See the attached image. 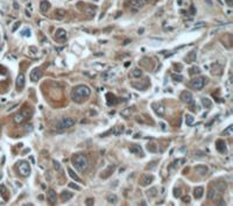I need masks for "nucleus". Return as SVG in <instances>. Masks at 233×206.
<instances>
[{
	"label": "nucleus",
	"instance_id": "f257e3e1",
	"mask_svg": "<svg viewBox=\"0 0 233 206\" xmlns=\"http://www.w3.org/2000/svg\"><path fill=\"white\" fill-rule=\"evenodd\" d=\"M90 94H91V90L88 85H77L72 90L71 99L77 104H81V103H83L84 99L89 98Z\"/></svg>",
	"mask_w": 233,
	"mask_h": 206
},
{
	"label": "nucleus",
	"instance_id": "f03ea898",
	"mask_svg": "<svg viewBox=\"0 0 233 206\" xmlns=\"http://www.w3.org/2000/svg\"><path fill=\"white\" fill-rule=\"evenodd\" d=\"M71 163L75 167V169L79 172H85L89 168V160L88 157L83 154H76L72 156Z\"/></svg>",
	"mask_w": 233,
	"mask_h": 206
},
{
	"label": "nucleus",
	"instance_id": "7ed1b4c3",
	"mask_svg": "<svg viewBox=\"0 0 233 206\" xmlns=\"http://www.w3.org/2000/svg\"><path fill=\"white\" fill-rule=\"evenodd\" d=\"M226 189V183L224 182H219V183H217L215 186L212 185L211 188H210V190H209V199L210 200H215V199H217L220 195L223 193V191Z\"/></svg>",
	"mask_w": 233,
	"mask_h": 206
},
{
	"label": "nucleus",
	"instance_id": "20e7f679",
	"mask_svg": "<svg viewBox=\"0 0 233 206\" xmlns=\"http://www.w3.org/2000/svg\"><path fill=\"white\" fill-rule=\"evenodd\" d=\"M18 168V172L22 177H28L32 172V167L27 161H20L17 165Z\"/></svg>",
	"mask_w": 233,
	"mask_h": 206
},
{
	"label": "nucleus",
	"instance_id": "39448f33",
	"mask_svg": "<svg viewBox=\"0 0 233 206\" xmlns=\"http://www.w3.org/2000/svg\"><path fill=\"white\" fill-rule=\"evenodd\" d=\"M205 84H206V79L204 77H202V76H198V77H195L193 79H191L190 86L196 91H199V90H202L204 88Z\"/></svg>",
	"mask_w": 233,
	"mask_h": 206
},
{
	"label": "nucleus",
	"instance_id": "423d86ee",
	"mask_svg": "<svg viewBox=\"0 0 233 206\" xmlns=\"http://www.w3.org/2000/svg\"><path fill=\"white\" fill-rule=\"evenodd\" d=\"M154 182V176L150 175V174H143L141 176V178L139 179V184L141 186H147V185H150Z\"/></svg>",
	"mask_w": 233,
	"mask_h": 206
},
{
	"label": "nucleus",
	"instance_id": "0eeeda50",
	"mask_svg": "<svg viewBox=\"0 0 233 206\" xmlns=\"http://www.w3.org/2000/svg\"><path fill=\"white\" fill-rule=\"evenodd\" d=\"M126 5L131 8V9H133V11H140L143 6H145V4L141 1V0H127L126 1Z\"/></svg>",
	"mask_w": 233,
	"mask_h": 206
},
{
	"label": "nucleus",
	"instance_id": "6e6552de",
	"mask_svg": "<svg viewBox=\"0 0 233 206\" xmlns=\"http://www.w3.org/2000/svg\"><path fill=\"white\" fill-rule=\"evenodd\" d=\"M139 64H141V66H143L147 70H153V68H154V62L149 57H142L139 61Z\"/></svg>",
	"mask_w": 233,
	"mask_h": 206
},
{
	"label": "nucleus",
	"instance_id": "1a4fd4ad",
	"mask_svg": "<svg viewBox=\"0 0 233 206\" xmlns=\"http://www.w3.org/2000/svg\"><path fill=\"white\" fill-rule=\"evenodd\" d=\"M152 108L153 111H155V113L158 115V116H163L164 115V106L162 103H153L152 104Z\"/></svg>",
	"mask_w": 233,
	"mask_h": 206
},
{
	"label": "nucleus",
	"instance_id": "9d476101",
	"mask_svg": "<svg viewBox=\"0 0 233 206\" xmlns=\"http://www.w3.org/2000/svg\"><path fill=\"white\" fill-rule=\"evenodd\" d=\"M180 99L181 101H183L184 104H191L193 101V97H192V93L189 92V91H183L180 95Z\"/></svg>",
	"mask_w": 233,
	"mask_h": 206
},
{
	"label": "nucleus",
	"instance_id": "9b49d317",
	"mask_svg": "<svg viewBox=\"0 0 233 206\" xmlns=\"http://www.w3.org/2000/svg\"><path fill=\"white\" fill-rule=\"evenodd\" d=\"M42 70L40 69V68H35V69H33L32 71H30V79L33 80V82H39L40 79H41V77H42Z\"/></svg>",
	"mask_w": 233,
	"mask_h": 206
},
{
	"label": "nucleus",
	"instance_id": "f8f14e48",
	"mask_svg": "<svg viewBox=\"0 0 233 206\" xmlns=\"http://www.w3.org/2000/svg\"><path fill=\"white\" fill-rule=\"evenodd\" d=\"M114 171H116V165H108L106 169H104V170L100 172V177L103 179H106L110 176H112Z\"/></svg>",
	"mask_w": 233,
	"mask_h": 206
},
{
	"label": "nucleus",
	"instance_id": "ddd939ff",
	"mask_svg": "<svg viewBox=\"0 0 233 206\" xmlns=\"http://www.w3.org/2000/svg\"><path fill=\"white\" fill-rule=\"evenodd\" d=\"M73 125H75V119H72V118H64L59 122L61 128H70Z\"/></svg>",
	"mask_w": 233,
	"mask_h": 206
},
{
	"label": "nucleus",
	"instance_id": "4468645a",
	"mask_svg": "<svg viewBox=\"0 0 233 206\" xmlns=\"http://www.w3.org/2000/svg\"><path fill=\"white\" fill-rule=\"evenodd\" d=\"M216 148H217V150H218L220 154H226V151H227L226 143H225V141H224L223 139L217 140V142H216Z\"/></svg>",
	"mask_w": 233,
	"mask_h": 206
},
{
	"label": "nucleus",
	"instance_id": "2eb2a0df",
	"mask_svg": "<svg viewBox=\"0 0 233 206\" xmlns=\"http://www.w3.org/2000/svg\"><path fill=\"white\" fill-rule=\"evenodd\" d=\"M24 84H26V78H24L23 74H19V76L17 77V90L18 91H22L24 88Z\"/></svg>",
	"mask_w": 233,
	"mask_h": 206
},
{
	"label": "nucleus",
	"instance_id": "dca6fc26",
	"mask_svg": "<svg viewBox=\"0 0 233 206\" xmlns=\"http://www.w3.org/2000/svg\"><path fill=\"white\" fill-rule=\"evenodd\" d=\"M56 198H57V196H56V192H55V190H53V189H49V190L47 191V200L49 201V204L54 205V204L56 203Z\"/></svg>",
	"mask_w": 233,
	"mask_h": 206
},
{
	"label": "nucleus",
	"instance_id": "f3484780",
	"mask_svg": "<svg viewBox=\"0 0 233 206\" xmlns=\"http://www.w3.org/2000/svg\"><path fill=\"white\" fill-rule=\"evenodd\" d=\"M211 74L216 75V76H220L223 74V65L218 64V63H213L211 65Z\"/></svg>",
	"mask_w": 233,
	"mask_h": 206
},
{
	"label": "nucleus",
	"instance_id": "a211bd4d",
	"mask_svg": "<svg viewBox=\"0 0 233 206\" xmlns=\"http://www.w3.org/2000/svg\"><path fill=\"white\" fill-rule=\"evenodd\" d=\"M195 170L198 175L201 176H205L207 172H209V168L207 165H204V164H199V165H196L195 167Z\"/></svg>",
	"mask_w": 233,
	"mask_h": 206
},
{
	"label": "nucleus",
	"instance_id": "6ab92c4d",
	"mask_svg": "<svg viewBox=\"0 0 233 206\" xmlns=\"http://www.w3.org/2000/svg\"><path fill=\"white\" fill-rule=\"evenodd\" d=\"M204 195V188L203 186H196L193 189V197L196 199H201Z\"/></svg>",
	"mask_w": 233,
	"mask_h": 206
},
{
	"label": "nucleus",
	"instance_id": "aec40b11",
	"mask_svg": "<svg viewBox=\"0 0 233 206\" xmlns=\"http://www.w3.org/2000/svg\"><path fill=\"white\" fill-rule=\"evenodd\" d=\"M196 58H197V50H192V51H190L187 55L184 61L187 63H192V62H195V61H196Z\"/></svg>",
	"mask_w": 233,
	"mask_h": 206
},
{
	"label": "nucleus",
	"instance_id": "412c9836",
	"mask_svg": "<svg viewBox=\"0 0 233 206\" xmlns=\"http://www.w3.org/2000/svg\"><path fill=\"white\" fill-rule=\"evenodd\" d=\"M55 38H56L57 40H61V41L65 40V39H67V32H65L64 29H62V28L57 29V30L55 32Z\"/></svg>",
	"mask_w": 233,
	"mask_h": 206
},
{
	"label": "nucleus",
	"instance_id": "4be33fe9",
	"mask_svg": "<svg viewBox=\"0 0 233 206\" xmlns=\"http://www.w3.org/2000/svg\"><path fill=\"white\" fill-rule=\"evenodd\" d=\"M13 120H14V122L15 124H18V125H21L22 122L24 120H26V114H24L23 112H21V113H18L14 118H13Z\"/></svg>",
	"mask_w": 233,
	"mask_h": 206
},
{
	"label": "nucleus",
	"instance_id": "5701e85b",
	"mask_svg": "<svg viewBox=\"0 0 233 206\" xmlns=\"http://www.w3.org/2000/svg\"><path fill=\"white\" fill-rule=\"evenodd\" d=\"M82 11H83V13L85 15H88V16H94V14H96V8L94 7L86 6V7H84Z\"/></svg>",
	"mask_w": 233,
	"mask_h": 206
},
{
	"label": "nucleus",
	"instance_id": "b1692460",
	"mask_svg": "<svg viewBox=\"0 0 233 206\" xmlns=\"http://www.w3.org/2000/svg\"><path fill=\"white\" fill-rule=\"evenodd\" d=\"M72 197H73V195H72V192H70V191H63L62 193H61V200H62L63 203L70 200Z\"/></svg>",
	"mask_w": 233,
	"mask_h": 206
},
{
	"label": "nucleus",
	"instance_id": "393cba45",
	"mask_svg": "<svg viewBox=\"0 0 233 206\" xmlns=\"http://www.w3.org/2000/svg\"><path fill=\"white\" fill-rule=\"evenodd\" d=\"M49 8H50V4H49L48 1H41L40 4V11L42 14H46L47 12L49 11Z\"/></svg>",
	"mask_w": 233,
	"mask_h": 206
},
{
	"label": "nucleus",
	"instance_id": "a878e982",
	"mask_svg": "<svg viewBox=\"0 0 233 206\" xmlns=\"http://www.w3.org/2000/svg\"><path fill=\"white\" fill-rule=\"evenodd\" d=\"M106 99H107V104L108 105H114V104H117L118 101V99L116 98V95L114 94H112V93H107L106 94Z\"/></svg>",
	"mask_w": 233,
	"mask_h": 206
},
{
	"label": "nucleus",
	"instance_id": "bb28decb",
	"mask_svg": "<svg viewBox=\"0 0 233 206\" xmlns=\"http://www.w3.org/2000/svg\"><path fill=\"white\" fill-rule=\"evenodd\" d=\"M65 11L63 9V8H57L56 9V12H55V16H56V19H58V20H62L63 18H65Z\"/></svg>",
	"mask_w": 233,
	"mask_h": 206
},
{
	"label": "nucleus",
	"instance_id": "cd10ccee",
	"mask_svg": "<svg viewBox=\"0 0 233 206\" xmlns=\"http://www.w3.org/2000/svg\"><path fill=\"white\" fill-rule=\"evenodd\" d=\"M129 151L133 153V154H137V155H141V156H143V153H142V149H141L140 146H132V147L129 148Z\"/></svg>",
	"mask_w": 233,
	"mask_h": 206
},
{
	"label": "nucleus",
	"instance_id": "c85d7f7f",
	"mask_svg": "<svg viewBox=\"0 0 233 206\" xmlns=\"http://www.w3.org/2000/svg\"><path fill=\"white\" fill-rule=\"evenodd\" d=\"M146 195L148 196L149 198H154L157 196V189L156 188H150L149 190H147L146 191Z\"/></svg>",
	"mask_w": 233,
	"mask_h": 206
},
{
	"label": "nucleus",
	"instance_id": "c756f323",
	"mask_svg": "<svg viewBox=\"0 0 233 206\" xmlns=\"http://www.w3.org/2000/svg\"><path fill=\"white\" fill-rule=\"evenodd\" d=\"M120 114H121V116H122V118L128 119V118L131 116V114H132V108H131V107L125 108V110H122V111L120 112Z\"/></svg>",
	"mask_w": 233,
	"mask_h": 206
},
{
	"label": "nucleus",
	"instance_id": "7c9ffc66",
	"mask_svg": "<svg viewBox=\"0 0 233 206\" xmlns=\"http://www.w3.org/2000/svg\"><path fill=\"white\" fill-rule=\"evenodd\" d=\"M202 104H203V106L205 107V108H211V106H212V101L209 99V98H203L202 99Z\"/></svg>",
	"mask_w": 233,
	"mask_h": 206
},
{
	"label": "nucleus",
	"instance_id": "2f4dec72",
	"mask_svg": "<svg viewBox=\"0 0 233 206\" xmlns=\"http://www.w3.org/2000/svg\"><path fill=\"white\" fill-rule=\"evenodd\" d=\"M68 174H69V176L72 178V179H75L76 182H81V178L77 176V174H75L73 172V170L72 169H70V168H68Z\"/></svg>",
	"mask_w": 233,
	"mask_h": 206
},
{
	"label": "nucleus",
	"instance_id": "473e14b6",
	"mask_svg": "<svg viewBox=\"0 0 233 206\" xmlns=\"http://www.w3.org/2000/svg\"><path fill=\"white\" fill-rule=\"evenodd\" d=\"M107 201L110 203V204H113V205H116L117 203H118V198H117V196L116 195H108L107 196Z\"/></svg>",
	"mask_w": 233,
	"mask_h": 206
},
{
	"label": "nucleus",
	"instance_id": "72a5a7b5",
	"mask_svg": "<svg viewBox=\"0 0 233 206\" xmlns=\"http://www.w3.org/2000/svg\"><path fill=\"white\" fill-rule=\"evenodd\" d=\"M132 76H133L134 78H140V77L142 76V71H141L139 68L134 69V70L132 71Z\"/></svg>",
	"mask_w": 233,
	"mask_h": 206
},
{
	"label": "nucleus",
	"instance_id": "f704fd0d",
	"mask_svg": "<svg viewBox=\"0 0 233 206\" xmlns=\"http://www.w3.org/2000/svg\"><path fill=\"white\" fill-rule=\"evenodd\" d=\"M185 121H187V125L192 126L193 122H195V118H193L192 115H190V114H187V115H185Z\"/></svg>",
	"mask_w": 233,
	"mask_h": 206
},
{
	"label": "nucleus",
	"instance_id": "c9c22d12",
	"mask_svg": "<svg viewBox=\"0 0 233 206\" xmlns=\"http://www.w3.org/2000/svg\"><path fill=\"white\" fill-rule=\"evenodd\" d=\"M171 78H173V80H175V82H182L183 80V76L180 75V74H173Z\"/></svg>",
	"mask_w": 233,
	"mask_h": 206
},
{
	"label": "nucleus",
	"instance_id": "e433bc0d",
	"mask_svg": "<svg viewBox=\"0 0 233 206\" xmlns=\"http://www.w3.org/2000/svg\"><path fill=\"white\" fill-rule=\"evenodd\" d=\"M232 128H233V126H230V127H227V128H226V130H224V132L222 133V135H223V136H226V135H231V133H232Z\"/></svg>",
	"mask_w": 233,
	"mask_h": 206
},
{
	"label": "nucleus",
	"instance_id": "4c0bfd02",
	"mask_svg": "<svg viewBox=\"0 0 233 206\" xmlns=\"http://www.w3.org/2000/svg\"><path fill=\"white\" fill-rule=\"evenodd\" d=\"M199 68H197V66H192L190 70H189V72H190V75H195V74H199Z\"/></svg>",
	"mask_w": 233,
	"mask_h": 206
},
{
	"label": "nucleus",
	"instance_id": "58836bf2",
	"mask_svg": "<svg viewBox=\"0 0 233 206\" xmlns=\"http://www.w3.org/2000/svg\"><path fill=\"white\" fill-rule=\"evenodd\" d=\"M174 197L175 198H180L181 197V189L180 188H175L174 189Z\"/></svg>",
	"mask_w": 233,
	"mask_h": 206
},
{
	"label": "nucleus",
	"instance_id": "ea45409f",
	"mask_svg": "<svg viewBox=\"0 0 233 206\" xmlns=\"http://www.w3.org/2000/svg\"><path fill=\"white\" fill-rule=\"evenodd\" d=\"M85 204H86L88 206H91V205L94 204V199L93 198H88L86 200H85Z\"/></svg>",
	"mask_w": 233,
	"mask_h": 206
},
{
	"label": "nucleus",
	"instance_id": "a19ab883",
	"mask_svg": "<svg viewBox=\"0 0 233 206\" xmlns=\"http://www.w3.org/2000/svg\"><path fill=\"white\" fill-rule=\"evenodd\" d=\"M156 164H157V162H156V161L150 162V163H148V165H147V169H154Z\"/></svg>",
	"mask_w": 233,
	"mask_h": 206
},
{
	"label": "nucleus",
	"instance_id": "79ce46f5",
	"mask_svg": "<svg viewBox=\"0 0 233 206\" xmlns=\"http://www.w3.org/2000/svg\"><path fill=\"white\" fill-rule=\"evenodd\" d=\"M69 186H70L71 189H75V190H77V191H79V190H81V188H79L78 185H76L75 183H69Z\"/></svg>",
	"mask_w": 233,
	"mask_h": 206
},
{
	"label": "nucleus",
	"instance_id": "37998d69",
	"mask_svg": "<svg viewBox=\"0 0 233 206\" xmlns=\"http://www.w3.org/2000/svg\"><path fill=\"white\" fill-rule=\"evenodd\" d=\"M53 164H54V168H55V170H59L61 169V165H59V163L57 162V161H53Z\"/></svg>",
	"mask_w": 233,
	"mask_h": 206
},
{
	"label": "nucleus",
	"instance_id": "c03bdc74",
	"mask_svg": "<svg viewBox=\"0 0 233 206\" xmlns=\"http://www.w3.org/2000/svg\"><path fill=\"white\" fill-rule=\"evenodd\" d=\"M205 26V23L204 22H199V23H196L195 25V29H198V28H202Z\"/></svg>",
	"mask_w": 233,
	"mask_h": 206
},
{
	"label": "nucleus",
	"instance_id": "a18cd8bd",
	"mask_svg": "<svg viewBox=\"0 0 233 206\" xmlns=\"http://www.w3.org/2000/svg\"><path fill=\"white\" fill-rule=\"evenodd\" d=\"M155 146H153V144H148V150H150L152 153H156V149H154Z\"/></svg>",
	"mask_w": 233,
	"mask_h": 206
},
{
	"label": "nucleus",
	"instance_id": "49530a36",
	"mask_svg": "<svg viewBox=\"0 0 233 206\" xmlns=\"http://www.w3.org/2000/svg\"><path fill=\"white\" fill-rule=\"evenodd\" d=\"M182 200H183V203H188V204H189L191 199H190V197H189V196H185V197H183V199H182Z\"/></svg>",
	"mask_w": 233,
	"mask_h": 206
},
{
	"label": "nucleus",
	"instance_id": "de8ad7c7",
	"mask_svg": "<svg viewBox=\"0 0 233 206\" xmlns=\"http://www.w3.org/2000/svg\"><path fill=\"white\" fill-rule=\"evenodd\" d=\"M20 25H21V22H20V21H18V22H17V23H15V25H14V26H13V29H12V30H13V32H15V30H17V29H18V27H19V26H20Z\"/></svg>",
	"mask_w": 233,
	"mask_h": 206
},
{
	"label": "nucleus",
	"instance_id": "09e8293b",
	"mask_svg": "<svg viewBox=\"0 0 233 206\" xmlns=\"http://www.w3.org/2000/svg\"><path fill=\"white\" fill-rule=\"evenodd\" d=\"M29 50L35 53V54H38V48H35V47H29Z\"/></svg>",
	"mask_w": 233,
	"mask_h": 206
},
{
	"label": "nucleus",
	"instance_id": "8fccbe9b",
	"mask_svg": "<svg viewBox=\"0 0 233 206\" xmlns=\"http://www.w3.org/2000/svg\"><path fill=\"white\" fill-rule=\"evenodd\" d=\"M174 66H175V69H176V70H178V71H181V70H182V65H180V63H175V65H174Z\"/></svg>",
	"mask_w": 233,
	"mask_h": 206
},
{
	"label": "nucleus",
	"instance_id": "3c124183",
	"mask_svg": "<svg viewBox=\"0 0 233 206\" xmlns=\"http://www.w3.org/2000/svg\"><path fill=\"white\" fill-rule=\"evenodd\" d=\"M216 205H218V206H222V205H225V200H219V201H217V204Z\"/></svg>",
	"mask_w": 233,
	"mask_h": 206
},
{
	"label": "nucleus",
	"instance_id": "603ef678",
	"mask_svg": "<svg viewBox=\"0 0 233 206\" xmlns=\"http://www.w3.org/2000/svg\"><path fill=\"white\" fill-rule=\"evenodd\" d=\"M225 1H226V4H227L230 7H232V6H233V0H225Z\"/></svg>",
	"mask_w": 233,
	"mask_h": 206
},
{
	"label": "nucleus",
	"instance_id": "864d4df0",
	"mask_svg": "<svg viewBox=\"0 0 233 206\" xmlns=\"http://www.w3.org/2000/svg\"><path fill=\"white\" fill-rule=\"evenodd\" d=\"M21 34H22V35H23V34H28V35H30V30H29V29H24Z\"/></svg>",
	"mask_w": 233,
	"mask_h": 206
},
{
	"label": "nucleus",
	"instance_id": "5fc2aeb1",
	"mask_svg": "<svg viewBox=\"0 0 233 206\" xmlns=\"http://www.w3.org/2000/svg\"><path fill=\"white\" fill-rule=\"evenodd\" d=\"M141 1H142V3L146 5V4H149V3H152L153 0H141Z\"/></svg>",
	"mask_w": 233,
	"mask_h": 206
},
{
	"label": "nucleus",
	"instance_id": "6e6d98bb",
	"mask_svg": "<svg viewBox=\"0 0 233 206\" xmlns=\"http://www.w3.org/2000/svg\"><path fill=\"white\" fill-rule=\"evenodd\" d=\"M190 8H191V9H190V12H191V14H195V7H193V6H191Z\"/></svg>",
	"mask_w": 233,
	"mask_h": 206
},
{
	"label": "nucleus",
	"instance_id": "4d7b16f0",
	"mask_svg": "<svg viewBox=\"0 0 233 206\" xmlns=\"http://www.w3.org/2000/svg\"><path fill=\"white\" fill-rule=\"evenodd\" d=\"M14 7H15V9H18V4L17 3H14Z\"/></svg>",
	"mask_w": 233,
	"mask_h": 206
}]
</instances>
